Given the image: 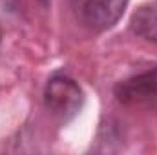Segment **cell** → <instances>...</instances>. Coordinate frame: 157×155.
<instances>
[{"instance_id":"1","label":"cell","mask_w":157,"mask_h":155,"mask_svg":"<svg viewBox=\"0 0 157 155\" xmlns=\"http://www.w3.org/2000/svg\"><path fill=\"white\" fill-rule=\"evenodd\" d=\"M44 106L62 124L78 115L84 106V91L75 78L66 73H55L44 86Z\"/></svg>"},{"instance_id":"2","label":"cell","mask_w":157,"mask_h":155,"mask_svg":"<svg viewBox=\"0 0 157 155\" xmlns=\"http://www.w3.org/2000/svg\"><path fill=\"white\" fill-rule=\"evenodd\" d=\"M115 99L128 108H155L157 106V66L139 75L121 80L113 88Z\"/></svg>"},{"instance_id":"3","label":"cell","mask_w":157,"mask_h":155,"mask_svg":"<svg viewBox=\"0 0 157 155\" xmlns=\"http://www.w3.org/2000/svg\"><path fill=\"white\" fill-rule=\"evenodd\" d=\"M130 0H82L84 24L93 31H106L121 20Z\"/></svg>"},{"instance_id":"4","label":"cell","mask_w":157,"mask_h":155,"mask_svg":"<svg viewBox=\"0 0 157 155\" xmlns=\"http://www.w3.org/2000/svg\"><path fill=\"white\" fill-rule=\"evenodd\" d=\"M130 28L139 39L157 44V4L141 6L132 15Z\"/></svg>"},{"instance_id":"5","label":"cell","mask_w":157,"mask_h":155,"mask_svg":"<svg viewBox=\"0 0 157 155\" xmlns=\"http://www.w3.org/2000/svg\"><path fill=\"white\" fill-rule=\"evenodd\" d=\"M0 40H2V29H0Z\"/></svg>"}]
</instances>
